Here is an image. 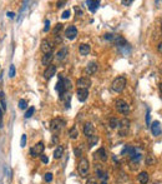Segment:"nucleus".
Listing matches in <instances>:
<instances>
[{
	"label": "nucleus",
	"instance_id": "obj_11",
	"mask_svg": "<svg viewBox=\"0 0 162 184\" xmlns=\"http://www.w3.org/2000/svg\"><path fill=\"white\" fill-rule=\"evenodd\" d=\"M55 73H56V66L51 64V65H49V66L46 68V70L44 71V78L49 80V79H51L52 77H54Z\"/></svg>",
	"mask_w": 162,
	"mask_h": 184
},
{
	"label": "nucleus",
	"instance_id": "obj_38",
	"mask_svg": "<svg viewBox=\"0 0 162 184\" xmlns=\"http://www.w3.org/2000/svg\"><path fill=\"white\" fill-rule=\"evenodd\" d=\"M60 34H58V35H55V43L56 44H59V43H61L62 39H61V36H59Z\"/></svg>",
	"mask_w": 162,
	"mask_h": 184
},
{
	"label": "nucleus",
	"instance_id": "obj_12",
	"mask_svg": "<svg viewBox=\"0 0 162 184\" xmlns=\"http://www.w3.org/2000/svg\"><path fill=\"white\" fill-rule=\"evenodd\" d=\"M96 71H97V63L96 62L89 63L87 65H86V68H85V73L87 75H92V74H95Z\"/></svg>",
	"mask_w": 162,
	"mask_h": 184
},
{
	"label": "nucleus",
	"instance_id": "obj_16",
	"mask_svg": "<svg viewBox=\"0 0 162 184\" xmlns=\"http://www.w3.org/2000/svg\"><path fill=\"white\" fill-rule=\"evenodd\" d=\"M52 59H54V54L52 53H47V54H45L43 56V59H41V63H43V65H51V62H52Z\"/></svg>",
	"mask_w": 162,
	"mask_h": 184
},
{
	"label": "nucleus",
	"instance_id": "obj_29",
	"mask_svg": "<svg viewBox=\"0 0 162 184\" xmlns=\"http://www.w3.org/2000/svg\"><path fill=\"white\" fill-rule=\"evenodd\" d=\"M26 107H28V101H26L25 99H20V100H19V108H20V109H25Z\"/></svg>",
	"mask_w": 162,
	"mask_h": 184
},
{
	"label": "nucleus",
	"instance_id": "obj_35",
	"mask_svg": "<svg viewBox=\"0 0 162 184\" xmlns=\"http://www.w3.org/2000/svg\"><path fill=\"white\" fill-rule=\"evenodd\" d=\"M70 15H71V11H70V10H65V11L62 13L61 16H62V19H67V18L70 16Z\"/></svg>",
	"mask_w": 162,
	"mask_h": 184
},
{
	"label": "nucleus",
	"instance_id": "obj_9",
	"mask_svg": "<svg viewBox=\"0 0 162 184\" xmlns=\"http://www.w3.org/2000/svg\"><path fill=\"white\" fill-rule=\"evenodd\" d=\"M65 36L67 38V39H70V40H74L75 38L77 36V29H76V26L70 25L69 28L65 30Z\"/></svg>",
	"mask_w": 162,
	"mask_h": 184
},
{
	"label": "nucleus",
	"instance_id": "obj_7",
	"mask_svg": "<svg viewBox=\"0 0 162 184\" xmlns=\"http://www.w3.org/2000/svg\"><path fill=\"white\" fill-rule=\"evenodd\" d=\"M76 85L79 86V89H87L91 86V80H90V78L87 77H82L80 79H77L76 81Z\"/></svg>",
	"mask_w": 162,
	"mask_h": 184
},
{
	"label": "nucleus",
	"instance_id": "obj_1",
	"mask_svg": "<svg viewBox=\"0 0 162 184\" xmlns=\"http://www.w3.org/2000/svg\"><path fill=\"white\" fill-rule=\"evenodd\" d=\"M77 170H79V174H80L82 178H86L89 175V172H90V163L86 158H81L80 161L77 164Z\"/></svg>",
	"mask_w": 162,
	"mask_h": 184
},
{
	"label": "nucleus",
	"instance_id": "obj_47",
	"mask_svg": "<svg viewBox=\"0 0 162 184\" xmlns=\"http://www.w3.org/2000/svg\"><path fill=\"white\" fill-rule=\"evenodd\" d=\"M160 92L162 93V83H160Z\"/></svg>",
	"mask_w": 162,
	"mask_h": 184
},
{
	"label": "nucleus",
	"instance_id": "obj_30",
	"mask_svg": "<svg viewBox=\"0 0 162 184\" xmlns=\"http://www.w3.org/2000/svg\"><path fill=\"white\" fill-rule=\"evenodd\" d=\"M114 38H115V34H105L104 35V39L107 40V41H114Z\"/></svg>",
	"mask_w": 162,
	"mask_h": 184
},
{
	"label": "nucleus",
	"instance_id": "obj_45",
	"mask_svg": "<svg viewBox=\"0 0 162 184\" xmlns=\"http://www.w3.org/2000/svg\"><path fill=\"white\" fill-rule=\"evenodd\" d=\"M75 10H76L77 15H82V11H81V10H79V8H75Z\"/></svg>",
	"mask_w": 162,
	"mask_h": 184
},
{
	"label": "nucleus",
	"instance_id": "obj_18",
	"mask_svg": "<svg viewBox=\"0 0 162 184\" xmlns=\"http://www.w3.org/2000/svg\"><path fill=\"white\" fill-rule=\"evenodd\" d=\"M87 6H89L90 11L95 13L96 9L100 6V1H99V0H89V1H87Z\"/></svg>",
	"mask_w": 162,
	"mask_h": 184
},
{
	"label": "nucleus",
	"instance_id": "obj_25",
	"mask_svg": "<svg viewBox=\"0 0 162 184\" xmlns=\"http://www.w3.org/2000/svg\"><path fill=\"white\" fill-rule=\"evenodd\" d=\"M0 104H1L3 110H6V99H5L4 92H0Z\"/></svg>",
	"mask_w": 162,
	"mask_h": 184
},
{
	"label": "nucleus",
	"instance_id": "obj_23",
	"mask_svg": "<svg viewBox=\"0 0 162 184\" xmlns=\"http://www.w3.org/2000/svg\"><path fill=\"white\" fill-rule=\"evenodd\" d=\"M62 153H64V148L61 145H59L58 148L55 149V152H54V158L55 159H59V158H61L62 157Z\"/></svg>",
	"mask_w": 162,
	"mask_h": 184
},
{
	"label": "nucleus",
	"instance_id": "obj_21",
	"mask_svg": "<svg viewBox=\"0 0 162 184\" xmlns=\"http://www.w3.org/2000/svg\"><path fill=\"white\" fill-rule=\"evenodd\" d=\"M79 51H80V54L82 56L87 55L90 53V45L89 44H80V47H79Z\"/></svg>",
	"mask_w": 162,
	"mask_h": 184
},
{
	"label": "nucleus",
	"instance_id": "obj_34",
	"mask_svg": "<svg viewBox=\"0 0 162 184\" xmlns=\"http://www.w3.org/2000/svg\"><path fill=\"white\" fill-rule=\"evenodd\" d=\"M25 145H26V135L22 134L21 135V140H20V146H21V148H24Z\"/></svg>",
	"mask_w": 162,
	"mask_h": 184
},
{
	"label": "nucleus",
	"instance_id": "obj_2",
	"mask_svg": "<svg viewBox=\"0 0 162 184\" xmlns=\"http://www.w3.org/2000/svg\"><path fill=\"white\" fill-rule=\"evenodd\" d=\"M126 78H123V77H119V78H116L114 81H112V85H111V88L114 92L116 93H121L123 89L126 88Z\"/></svg>",
	"mask_w": 162,
	"mask_h": 184
},
{
	"label": "nucleus",
	"instance_id": "obj_31",
	"mask_svg": "<svg viewBox=\"0 0 162 184\" xmlns=\"http://www.w3.org/2000/svg\"><path fill=\"white\" fill-rule=\"evenodd\" d=\"M52 178H54V176H52L51 173H46L45 176H44V179H45V182H46V183H50L51 180H52Z\"/></svg>",
	"mask_w": 162,
	"mask_h": 184
},
{
	"label": "nucleus",
	"instance_id": "obj_15",
	"mask_svg": "<svg viewBox=\"0 0 162 184\" xmlns=\"http://www.w3.org/2000/svg\"><path fill=\"white\" fill-rule=\"evenodd\" d=\"M76 95H77V99L80 100V101H85L86 99H87L89 90L87 89H77Z\"/></svg>",
	"mask_w": 162,
	"mask_h": 184
},
{
	"label": "nucleus",
	"instance_id": "obj_48",
	"mask_svg": "<svg viewBox=\"0 0 162 184\" xmlns=\"http://www.w3.org/2000/svg\"><path fill=\"white\" fill-rule=\"evenodd\" d=\"M161 29H162V21H161Z\"/></svg>",
	"mask_w": 162,
	"mask_h": 184
},
{
	"label": "nucleus",
	"instance_id": "obj_4",
	"mask_svg": "<svg viewBox=\"0 0 162 184\" xmlns=\"http://www.w3.org/2000/svg\"><path fill=\"white\" fill-rule=\"evenodd\" d=\"M115 107H116V110L119 113H121L123 115H127L130 113V105L126 103L125 100L122 99H117L115 101Z\"/></svg>",
	"mask_w": 162,
	"mask_h": 184
},
{
	"label": "nucleus",
	"instance_id": "obj_17",
	"mask_svg": "<svg viewBox=\"0 0 162 184\" xmlns=\"http://www.w3.org/2000/svg\"><path fill=\"white\" fill-rule=\"evenodd\" d=\"M95 158L100 159L101 161H106V160H107V154H106V152H105V149H104V148H100V149L95 153Z\"/></svg>",
	"mask_w": 162,
	"mask_h": 184
},
{
	"label": "nucleus",
	"instance_id": "obj_20",
	"mask_svg": "<svg viewBox=\"0 0 162 184\" xmlns=\"http://www.w3.org/2000/svg\"><path fill=\"white\" fill-rule=\"evenodd\" d=\"M137 179H138V182H140L141 184H147L148 183V174H147V172H141L140 174H138Z\"/></svg>",
	"mask_w": 162,
	"mask_h": 184
},
{
	"label": "nucleus",
	"instance_id": "obj_46",
	"mask_svg": "<svg viewBox=\"0 0 162 184\" xmlns=\"http://www.w3.org/2000/svg\"><path fill=\"white\" fill-rule=\"evenodd\" d=\"M1 119H3V111L0 110V127H1Z\"/></svg>",
	"mask_w": 162,
	"mask_h": 184
},
{
	"label": "nucleus",
	"instance_id": "obj_14",
	"mask_svg": "<svg viewBox=\"0 0 162 184\" xmlns=\"http://www.w3.org/2000/svg\"><path fill=\"white\" fill-rule=\"evenodd\" d=\"M151 133H152L153 137H159V135L161 134V124H160V122L155 120V122L152 123V125H151Z\"/></svg>",
	"mask_w": 162,
	"mask_h": 184
},
{
	"label": "nucleus",
	"instance_id": "obj_3",
	"mask_svg": "<svg viewBox=\"0 0 162 184\" xmlns=\"http://www.w3.org/2000/svg\"><path fill=\"white\" fill-rule=\"evenodd\" d=\"M66 125L65 120L64 119H60V118H55L50 122V130L52 133H59V131L62 130V128Z\"/></svg>",
	"mask_w": 162,
	"mask_h": 184
},
{
	"label": "nucleus",
	"instance_id": "obj_27",
	"mask_svg": "<svg viewBox=\"0 0 162 184\" xmlns=\"http://www.w3.org/2000/svg\"><path fill=\"white\" fill-rule=\"evenodd\" d=\"M156 163V159L153 158V155H147V158H146V164L147 165H153Z\"/></svg>",
	"mask_w": 162,
	"mask_h": 184
},
{
	"label": "nucleus",
	"instance_id": "obj_37",
	"mask_svg": "<svg viewBox=\"0 0 162 184\" xmlns=\"http://www.w3.org/2000/svg\"><path fill=\"white\" fill-rule=\"evenodd\" d=\"M40 158H41V161H43L44 164H46L47 161H49V158H47L46 155H43V154H41V155H40Z\"/></svg>",
	"mask_w": 162,
	"mask_h": 184
},
{
	"label": "nucleus",
	"instance_id": "obj_22",
	"mask_svg": "<svg viewBox=\"0 0 162 184\" xmlns=\"http://www.w3.org/2000/svg\"><path fill=\"white\" fill-rule=\"evenodd\" d=\"M120 125V120L116 119V118H111L110 120H108V127L111 128V129H116Z\"/></svg>",
	"mask_w": 162,
	"mask_h": 184
},
{
	"label": "nucleus",
	"instance_id": "obj_33",
	"mask_svg": "<svg viewBox=\"0 0 162 184\" xmlns=\"http://www.w3.org/2000/svg\"><path fill=\"white\" fill-rule=\"evenodd\" d=\"M9 77L10 78L15 77V66L14 65H10V68H9Z\"/></svg>",
	"mask_w": 162,
	"mask_h": 184
},
{
	"label": "nucleus",
	"instance_id": "obj_19",
	"mask_svg": "<svg viewBox=\"0 0 162 184\" xmlns=\"http://www.w3.org/2000/svg\"><path fill=\"white\" fill-rule=\"evenodd\" d=\"M66 55H67V48H61L58 53H56V59H58L59 62H61V60L66 58Z\"/></svg>",
	"mask_w": 162,
	"mask_h": 184
},
{
	"label": "nucleus",
	"instance_id": "obj_26",
	"mask_svg": "<svg viewBox=\"0 0 162 184\" xmlns=\"http://www.w3.org/2000/svg\"><path fill=\"white\" fill-rule=\"evenodd\" d=\"M69 135H70V138H71V139H76V138H77V135H79L76 128H75V127H74V128H71L70 131H69Z\"/></svg>",
	"mask_w": 162,
	"mask_h": 184
},
{
	"label": "nucleus",
	"instance_id": "obj_32",
	"mask_svg": "<svg viewBox=\"0 0 162 184\" xmlns=\"http://www.w3.org/2000/svg\"><path fill=\"white\" fill-rule=\"evenodd\" d=\"M61 29H62V24H56V26H55V29H54V33L55 35H58L59 34V31H61Z\"/></svg>",
	"mask_w": 162,
	"mask_h": 184
},
{
	"label": "nucleus",
	"instance_id": "obj_6",
	"mask_svg": "<svg viewBox=\"0 0 162 184\" xmlns=\"http://www.w3.org/2000/svg\"><path fill=\"white\" fill-rule=\"evenodd\" d=\"M44 149H45V145H44V143H36L35 145L33 146L31 149H30V155L31 157H39V155H41L43 154V152H44Z\"/></svg>",
	"mask_w": 162,
	"mask_h": 184
},
{
	"label": "nucleus",
	"instance_id": "obj_10",
	"mask_svg": "<svg viewBox=\"0 0 162 184\" xmlns=\"http://www.w3.org/2000/svg\"><path fill=\"white\" fill-rule=\"evenodd\" d=\"M94 133H95V128H94L92 123H90V122L85 123V125H84V134L87 138H90V137H92V135H94Z\"/></svg>",
	"mask_w": 162,
	"mask_h": 184
},
{
	"label": "nucleus",
	"instance_id": "obj_42",
	"mask_svg": "<svg viewBox=\"0 0 162 184\" xmlns=\"http://www.w3.org/2000/svg\"><path fill=\"white\" fill-rule=\"evenodd\" d=\"M65 4H66V1H59L58 3V8H62Z\"/></svg>",
	"mask_w": 162,
	"mask_h": 184
},
{
	"label": "nucleus",
	"instance_id": "obj_8",
	"mask_svg": "<svg viewBox=\"0 0 162 184\" xmlns=\"http://www.w3.org/2000/svg\"><path fill=\"white\" fill-rule=\"evenodd\" d=\"M52 48H54V45L52 43H50L47 39H44L41 41V45H40V50L44 53V54H47V53H52Z\"/></svg>",
	"mask_w": 162,
	"mask_h": 184
},
{
	"label": "nucleus",
	"instance_id": "obj_28",
	"mask_svg": "<svg viewBox=\"0 0 162 184\" xmlns=\"http://www.w3.org/2000/svg\"><path fill=\"white\" fill-rule=\"evenodd\" d=\"M34 111H35V108H34V107H31L30 109H28V110H26V113H25V118H26V119H29L30 116H33Z\"/></svg>",
	"mask_w": 162,
	"mask_h": 184
},
{
	"label": "nucleus",
	"instance_id": "obj_41",
	"mask_svg": "<svg viewBox=\"0 0 162 184\" xmlns=\"http://www.w3.org/2000/svg\"><path fill=\"white\" fill-rule=\"evenodd\" d=\"M86 184H97V182H96V180L94 179V178H90L87 182H86Z\"/></svg>",
	"mask_w": 162,
	"mask_h": 184
},
{
	"label": "nucleus",
	"instance_id": "obj_5",
	"mask_svg": "<svg viewBox=\"0 0 162 184\" xmlns=\"http://www.w3.org/2000/svg\"><path fill=\"white\" fill-rule=\"evenodd\" d=\"M119 127H120L119 135L120 137H126V135L129 134V130H130V120L129 119H121Z\"/></svg>",
	"mask_w": 162,
	"mask_h": 184
},
{
	"label": "nucleus",
	"instance_id": "obj_44",
	"mask_svg": "<svg viewBox=\"0 0 162 184\" xmlns=\"http://www.w3.org/2000/svg\"><path fill=\"white\" fill-rule=\"evenodd\" d=\"M157 49H159V51L162 54V43H160V44H159V47H157Z\"/></svg>",
	"mask_w": 162,
	"mask_h": 184
},
{
	"label": "nucleus",
	"instance_id": "obj_39",
	"mask_svg": "<svg viewBox=\"0 0 162 184\" xmlns=\"http://www.w3.org/2000/svg\"><path fill=\"white\" fill-rule=\"evenodd\" d=\"M74 152H75V155H76V157H80V155H81V153H82V150H81V149H79V148H76V149L74 150Z\"/></svg>",
	"mask_w": 162,
	"mask_h": 184
},
{
	"label": "nucleus",
	"instance_id": "obj_24",
	"mask_svg": "<svg viewBox=\"0 0 162 184\" xmlns=\"http://www.w3.org/2000/svg\"><path fill=\"white\" fill-rule=\"evenodd\" d=\"M97 142H99V138L96 137V135H92V137H90L89 138V148H92L94 145H96L97 144Z\"/></svg>",
	"mask_w": 162,
	"mask_h": 184
},
{
	"label": "nucleus",
	"instance_id": "obj_36",
	"mask_svg": "<svg viewBox=\"0 0 162 184\" xmlns=\"http://www.w3.org/2000/svg\"><path fill=\"white\" fill-rule=\"evenodd\" d=\"M49 29H50V21H49V20H45V28H44V31H45V33H47V31H49Z\"/></svg>",
	"mask_w": 162,
	"mask_h": 184
},
{
	"label": "nucleus",
	"instance_id": "obj_13",
	"mask_svg": "<svg viewBox=\"0 0 162 184\" xmlns=\"http://www.w3.org/2000/svg\"><path fill=\"white\" fill-rule=\"evenodd\" d=\"M60 99L64 101L65 104V108H70V103H71V93L70 92H65L62 94H60Z\"/></svg>",
	"mask_w": 162,
	"mask_h": 184
},
{
	"label": "nucleus",
	"instance_id": "obj_43",
	"mask_svg": "<svg viewBox=\"0 0 162 184\" xmlns=\"http://www.w3.org/2000/svg\"><path fill=\"white\" fill-rule=\"evenodd\" d=\"M6 15H7V16H9V18H11V19H13V18L15 16V14L13 13V11H9V13H7Z\"/></svg>",
	"mask_w": 162,
	"mask_h": 184
},
{
	"label": "nucleus",
	"instance_id": "obj_40",
	"mask_svg": "<svg viewBox=\"0 0 162 184\" xmlns=\"http://www.w3.org/2000/svg\"><path fill=\"white\" fill-rule=\"evenodd\" d=\"M123 5H126V6H129V5H131V4H132V1H131V0H122L121 1Z\"/></svg>",
	"mask_w": 162,
	"mask_h": 184
}]
</instances>
